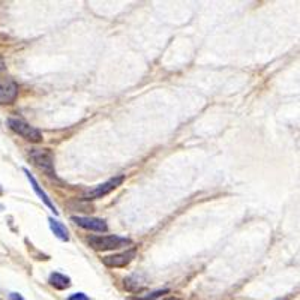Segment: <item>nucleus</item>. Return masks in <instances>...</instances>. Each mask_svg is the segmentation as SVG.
<instances>
[{
    "label": "nucleus",
    "mask_w": 300,
    "mask_h": 300,
    "mask_svg": "<svg viewBox=\"0 0 300 300\" xmlns=\"http://www.w3.org/2000/svg\"><path fill=\"white\" fill-rule=\"evenodd\" d=\"M29 156L36 168H39L42 173H45L50 177H56V168H54V156L48 149H30Z\"/></svg>",
    "instance_id": "f257e3e1"
},
{
    "label": "nucleus",
    "mask_w": 300,
    "mask_h": 300,
    "mask_svg": "<svg viewBox=\"0 0 300 300\" xmlns=\"http://www.w3.org/2000/svg\"><path fill=\"white\" fill-rule=\"evenodd\" d=\"M6 69V65H5V62H3V59L0 57V72H3Z\"/></svg>",
    "instance_id": "4468645a"
},
{
    "label": "nucleus",
    "mask_w": 300,
    "mask_h": 300,
    "mask_svg": "<svg viewBox=\"0 0 300 300\" xmlns=\"http://www.w3.org/2000/svg\"><path fill=\"white\" fill-rule=\"evenodd\" d=\"M9 299H11V300H24L23 297H21L20 294H17V293H11Z\"/></svg>",
    "instance_id": "ddd939ff"
},
{
    "label": "nucleus",
    "mask_w": 300,
    "mask_h": 300,
    "mask_svg": "<svg viewBox=\"0 0 300 300\" xmlns=\"http://www.w3.org/2000/svg\"><path fill=\"white\" fill-rule=\"evenodd\" d=\"M0 194H2V188H0Z\"/></svg>",
    "instance_id": "dca6fc26"
},
{
    "label": "nucleus",
    "mask_w": 300,
    "mask_h": 300,
    "mask_svg": "<svg viewBox=\"0 0 300 300\" xmlns=\"http://www.w3.org/2000/svg\"><path fill=\"white\" fill-rule=\"evenodd\" d=\"M122 182H123V176H117V177H114V179L107 180V182L98 185L96 188H93V189L84 192V194H83V198H84V200H98V198H102V197L108 195L110 192H113L116 188H119L120 185H122Z\"/></svg>",
    "instance_id": "20e7f679"
},
{
    "label": "nucleus",
    "mask_w": 300,
    "mask_h": 300,
    "mask_svg": "<svg viewBox=\"0 0 300 300\" xmlns=\"http://www.w3.org/2000/svg\"><path fill=\"white\" fill-rule=\"evenodd\" d=\"M50 284L54 288H57V290H65V288L71 287V279L68 276H65V275H62V273L54 272V273L50 275Z\"/></svg>",
    "instance_id": "9d476101"
},
{
    "label": "nucleus",
    "mask_w": 300,
    "mask_h": 300,
    "mask_svg": "<svg viewBox=\"0 0 300 300\" xmlns=\"http://www.w3.org/2000/svg\"><path fill=\"white\" fill-rule=\"evenodd\" d=\"M71 219L74 221L78 227L89 230V231H96V233H105L107 231V224L105 221L98 219V218H86V216H72Z\"/></svg>",
    "instance_id": "0eeeda50"
},
{
    "label": "nucleus",
    "mask_w": 300,
    "mask_h": 300,
    "mask_svg": "<svg viewBox=\"0 0 300 300\" xmlns=\"http://www.w3.org/2000/svg\"><path fill=\"white\" fill-rule=\"evenodd\" d=\"M168 293V290H156V291H152V293H147V294H143L138 296V300H155L161 297L162 294Z\"/></svg>",
    "instance_id": "9b49d317"
},
{
    "label": "nucleus",
    "mask_w": 300,
    "mask_h": 300,
    "mask_svg": "<svg viewBox=\"0 0 300 300\" xmlns=\"http://www.w3.org/2000/svg\"><path fill=\"white\" fill-rule=\"evenodd\" d=\"M137 255V249L132 248V249H128L122 254H116V255H108V257H104L102 263L110 267V269H117V267H126L131 261L135 258Z\"/></svg>",
    "instance_id": "423d86ee"
},
{
    "label": "nucleus",
    "mask_w": 300,
    "mask_h": 300,
    "mask_svg": "<svg viewBox=\"0 0 300 300\" xmlns=\"http://www.w3.org/2000/svg\"><path fill=\"white\" fill-rule=\"evenodd\" d=\"M68 300H90L84 293H75V294H72V296H69Z\"/></svg>",
    "instance_id": "f8f14e48"
},
{
    "label": "nucleus",
    "mask_w": 300,
    "mask_h": 300,
    "mask_svg": "<svg viewBox=\"0 0 300 300\" xmlns=\"http://www.w3.org/2000/svg\"><path fill=\"white\" fill-rule=\"evenodd\" d=\"M20 87L12 78H0V104L8 105L18 98Z\"/></svg>",
    "instance_id": "39448f33"
},
{
    "label": "nucleus",
    "mask_w": 300,
    "mask_h": 300,
    "mask_svg": "<svg viewBox=\"0 0 300 300\" xmlns=\"http://www.w3.org/2000/svg\"><path fill=\"white\" fill-rule=\"evenodd\" d=\"M165 300H180V299H176V297H170V299H165Z\"/></svg>",
    "instance_id": "2eb2a0df"
},
{
    "label": "nucleus",
    "mask_w": 300,
    "mask_h": 300,
    "mask_svg": "<svg viewBox=\"0 0 300 300\" xmlns=\"http://www.w3.org/2000/svg\"><path fill=\"white\" fill-rule=\"evenodd\" d=\"M24 173H26V176H27V179H29V182L32 183V186H33V189H35V192H36V194L39 195L41 200L44 201V203H45V204H47V206H48V207H50V209H51V210H53V212H54V213L57 215L56 206L53 204V201L48 198V195H47V194L44 192V189L41 188L39 183L36 182V179H35V177H33V176H32V174L29 173V170H26V168H24Z\"/></svg>",
    "instance_id": "6e6552de"
},
{
    "label": "nucleus",
    "mask_w": 300,
    "mask_h": 300,
    "mask_svg": "<svg viewBox=\"0 0 300 300\" xmlns=\"http://www.w3.org/2000/svg\"><path fill=\"white\" fill-rule=\"evenodd\" d=\"M8 125L9 128L18 134L20 137H23L24 140L30 141V143H39L42 140V134H41L39 129H36L35 126L29 125L27 122L20 119H9L8 120Z\"/></svg>",
    "instance_id": "7ed1b4c3"
},
{
    "label": "nucleus",
    "mask_w": 300,
    "mask_h": 300,
    "mask_svg": "<svg viewBox=\"0 0 300 300\" xmlns=\"http://www.w3.org/2000/svg\"><path fill=\"white\" fill-rule=\"evenodd\" d=\"M48 224H50V228H51V231L54 233V236L57 237V239L63 240V242H68L69 240V236H68V230H66V227L59 222L57 219H54V218H48Z\"/></svg>",
    "instance_id": "1a4fd4ad"
},
{
    "label": "nucleus",
    "mask_w": 300,
    "mask_h": 300,
    "mask_svg": "<svg viewBox=\"0 0 300 300\" xmlns=\"http://www.w3.org/2000/svg\"><path fill=\"white\" fill-rule=\"evenodd\" d=\"M87 242L90 248L96 251H114V249L125 248L126 245H132V242L129 239L119 237V236H92Z\"/></svg>",
    "instance_id": "f03ea898"
}]
</instances>
